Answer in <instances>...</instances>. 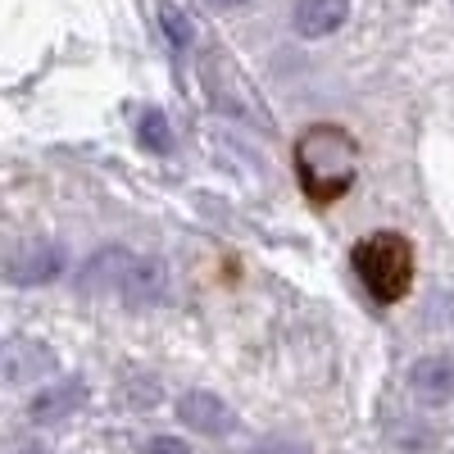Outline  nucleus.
Segmentation results:
<instances>
[{
    "mask_svg": "<svg viewBox=\"0 0 454 454\" xmlns=\"http://www.w3.org/2000/svg\"><path fill=\"white\" fill-rule=\"evenodd\" d=\"M87 404V387L78 382V377H59V382H46L42 391L32 395V404H27V419L32 423H64V419H73Z\"/></svg>",
    "mask_w": 454,
    "mask_h": 454,
    "instance_id": "nucleus-7",
    "label": "nucleus"
},
{
    "mask_svg": "<svg viewBox=\"0 0 454 454\" xmlns=\"http://www.w3.org/2000/svg\"><path fill=\"white\" fill-rule=\"evenodd\" d=\"M350 19V0H295L291 5V27L305 42H323V36L340 32Z\"/></svg>",
    "mask_w": 454,
    "mask_h": 454,
    "instance_id": "nucleus-8",
    "label": "nucleus"
},
{
    "mask_svg": "<svg viewBox=\"0 0 454 454\" xmlns=\"http://www.w3.org/2000/svg\"><path fill=\"white\" fill-rule=\"evenodd\" d=\"M250 454H314L305 441H259Z\"/></svg>",
    "mask_w": 454,
    "mask_h": 454,
    "instance_id": "nucleus-13",
    "label": "nucleus"
},
{
    "mask_svg": "<svg viewBox=\"0 0 454 454\" xmlns=\"http://www.w3.org/2000/svg\"><path fill=\"white\" fill-rule=\"evenodd\" d=\"M14 454H46L42 445H23V450H14Z\"/></svg>",
    "mask_w": 454,
    "mask_h": 454,
    "instance_id": "nucleus-15",
    "label": "nucleus"
},
{
    "mask_svg": "<svg viewBox=\"0 0 454 454\" xmlns=\"http://www.w3.org/2000/svg\"><path fill=\"white\" fill-rule=\"evenodd\" d=\"M64 269H68L64 246L46 241V237L23 241L19 250H10L5 259H0V278H5L10 286H51V282H59Z\"/></svg>",
    "mask_w": 454,
    "mask_h": 454,
    "instance_id": "nucleus-3",
    "label": "nucleus"
},
{
    "mask_svg": "<svg viewBox=\"0 0 454 454\" xmlns=\"http://www.w3.org/2000/svg\"><path fill=\"white\" fill-rule=\"evenodd\" d=\"M404 387L419 404H454V355H419L404 372Z\"/></svg>",
    "mask_w": 454,
    "mask_h": 454,
    "instance_id": "nucleus-6",
    "label": "nucleus"
},
{
    "mask_svg": "<svg viewBox=\"0 0 454 454\" xmlns=\"http://www.w3.org/2000/svg\"><path fill=\"white\" fill-rule=\"evenodd\" d=\"M160 32H164V42H168V51H186L196 42V23H192V14H186L182 5H173V0H160Z\"/></svg>",
    "mask_w": 454,
    "mask_h": 454,
    "instance_id": "nucleus-11",
    "label": "nucleus"
},
{
    "mask_svg": "<svg viewBox=\"0 0 454 454\" xmlns=\"http://www.w3.org/2000/svg\"><path fill=\"white\" fill-rule=\"evenodd\" d=\"M295 177L309 205H336L359 177V150L346 128L314 123L295 141Z\"/></svg>",
    "mask_w": 454,
    "mask_h": 454,
    "instance_id": "nucleus-1",
    "label": "nucleus"
},
{
    "mask_svg": "<svg viewBox=\"0 0 454 454\" xmlns=\"http://www.w3.org/2000/svg\"><path fill=\"white\" fill-rule=\"evenodd\" d=\"M177 423L200 432V436H232L237 432V409L227 404L223 395L196 387V391H182L177 395Z\"/></svg>",
    "mask_w": 454,
    "mask_h": 454,
    "instance_id": "nucleus-5",
    "label": "nucleus"
},
{
    "mask_svg": "<svg viewBox=\"0 0 454 454\" xmlns=\"http://www.w3.org/2000/svg\"><path fill=\"white\" fill-rule=\"evenodd\" d=\"M350 269H355V278L368 291L372 305H400L413 286V246L404 232L382 227V232H368L355 241Z\"/></svg>",
    "mask_w": 454,
    "mask_h": 454,
    "instance_id": "nucleus-2",
    "label": "nucleus"
},
{
    "mask_svg": "<svg viewBox=\"0 0 454 454\" xmlns=\"http://www.w3.org/2000/svg\"><path fill=\"white\" fill-rule=\"evenodd\" d=\"M205 5H214V10H241V5H250V0H205Z\"/></svg>",
    "mask_w": 454,
    "mask_h": 454,
    "instance_id": "nucleus-14",
    "label": "nucleus"
},
{
    "mask_svg": "<svg viewBox=\"0 0 454 454\" xmlns=\"http://www.w3.org/2000/svg\"><path fill=\"white\" fill-rule=\"evenodd\" d=\"M137 145L145 150V155H168L173 150V123L164 109H141L137 119Z\"/></svg>",
    "mask_w": 454,
    "mask_h": 454,
    "instance_id": "nucleus-10",
    "label": "nucleus"
},
{
    "mask_svg": "<svg viewBox=\"0 0 454 454\" xmlns=\"http://www.w3.org/2000/svg\"><path fill=\"white\" fill-rule=\"evenodd\" d=\"M55 368V355L42 340H0V377L5 382H36Z\"/></svg>",
    "mask_w": 454,
    "mask_h": 454,
    "instance_id": "nucleus-9",
    "label": "nucleus"
},
{
    "mask_svg": "<svg viewBox=\"0 0 454 454\" xmlns=\"http://www.w3.org/2000/svg\"><path fill=\"white\" fill-rule=\"evenodd\" d=\"M168 286H173V278H168V263H164V259H155V254H132L128 269H123V278H119V291H114V300H119V305H128V309H155V305H164V300H168Z\"/></svg>",
    "mask_w": 454,
    "mask_h": 454,
    "instance_id": "nucleus-4",
    "label": "nucleus"
},
{
    "mask_svg": "<svg viewBox=\"0 0 454 454\" xmlns=\"http://www.w3.org/2000/svg\"><path fill=\"white\" fill-rule=\"evenodd\" d=\"M141 454H192V445H186L182 436L160 432V436H150V441H145V450H141Z\"/></svg>",
    "mask_w": 454,
    "mask_h": 454,
    "instance_id": "nucleus-12",
    "label": "nucleus"
}]
</instances>
